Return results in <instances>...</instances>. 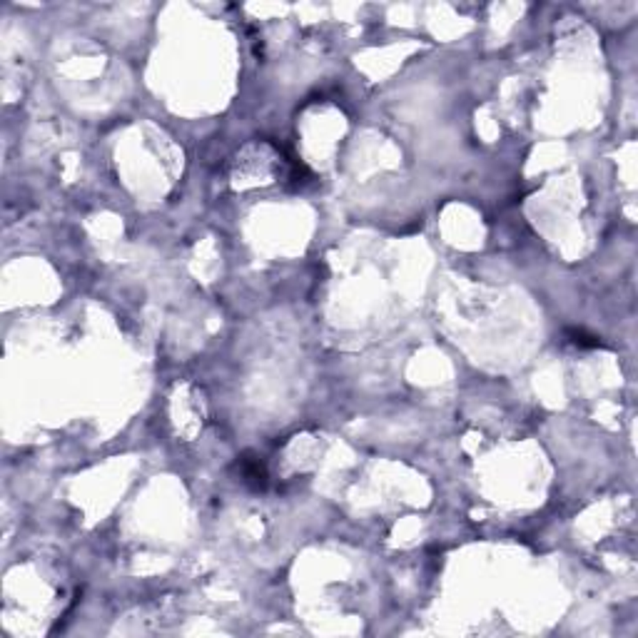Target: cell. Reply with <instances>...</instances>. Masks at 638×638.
Instances as JSON below:
<instances>
[{
	"label": "cell",
	"mask_w": 638,
	"mask_h": 638,
	"mask_svg": "<svg viewBox=\"0 0 638 638\" xmlns=\"http://www.w3.org/2000/svg\"><path fill=\"white\" fill-rule=\"evenodd\" d=\"M239 474H242V479H245L247 484H252L255 489H264V486H267V472H264V464L257 459V456L245 454V456L239 459Z\"/></svg>",
	"instance_id": "1"
},
{
	"label": "cell",
	"mask_w": 638,
	"mask_h": 638,
	"mask_svg": "<svg viewBox=\"0 0 638 638\" xmlns=\"http://www.w3.org/2000/svg\"><path fill=\"white\" fill-rule=\"evenodd\" d=\"M566 337L571 344L576 346H584V349H596V346H603L601 337L596 334H589L586 329H566Z\"/></svg>",
	"instance_id": "2"
}]
</instances>
